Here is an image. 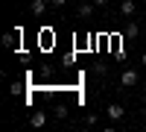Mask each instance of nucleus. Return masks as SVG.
Returning a JSON list of instances; mask_svg holds the SVG:
<instances>
[{
  "label": "nucleus",
  "instance_id": "4",
  "mask_svg": "<svg viewBox=\"0 0 146 132\" xmlns=\"http://www.w3.org/2000/svg\"><path fill=\"white\" fill-rule=\"evenodd\" d=\"M29 12H32V15H44V12H47V0H32V3H29Z\"/></svg>",
  "mask_w": 146,
  "mask_h": 132
},
{
  "label": "nucleus",
  "instance_id": "6",
  "mask_svg": "<svg viewBox=\"0 0 146 132\" xmlns=\"http://www.w3.org/2000/svg\"><path fill=\"white\" fill-rule=\"evenodd\" d=\"M135 9H137V6H135V0H123V3H120V12H123L126 18L135 15Z\"/></svg>",
  "mask_w": 146,
  "mask_h": 132
},
{
  "label": "nucleus",
  "instance_id": "8",
  "mask_svg": "<svg viewBox=\"0 0 146 132\" xmlns=\"http://www.w3.org/2000/svg\"><path fill=\"white\" fill-rule=\"evenodd\" d=\"M94 6L96 3H82L79 6V18H94Z\"/></svg>",
  "mask_w": 146,
  "mask_h": 132
},
{
  "label": "nucleus",
  "instance_id": "14",
  "mask_svg": "<svg viewBox=\"0 0 146 132\" xmlns=\"http://www.w3.org/2000/svg\"><path fill=\"white\" fill-rule=\"evenodd\" d=\"M143 129H146V123H143Z\"/></svg>",
  "mask_w": 146,
  "mask_h": 132
},
{
  "label": "nucleus",
  "instance_id": "2",
  "mask_svg": "<svg viewBox=\"0 0 146 132\" xmlns=\"http://www.w3.org/2000/svg\"><path fill=\"white\" fill-rule=\"evenodd\" d=\"M105 115L111 117V121H120V117L126 115V109H123V106H120V103H111V106H108V109H105Z\"/></svg>",
  "mask_w": 146,
  "mask_h": 132
},
{
  "label": "nucleus",
  "instance_id": "7",
  "mask_svg": "<svg viewBox=\"0 0 146 132\" xmlns=\"http://www.w3.org/2000/svg\"><path fill=\"white\" fill-rule=\"evenodd\" d=\"M29 123H32V126H44V123H47V115H44V112H32V115H29Z\"/></svg>",
  "mask_w": 146,
  "mask_h": 132
},
{
  "label": "nucleus",
  "instance_id": "1",
  "mask_svg": "<svg viewBox=\"0 0 146 132\" xmlns=\"http://www.w3.org/2000/svg\"><path fill=\"white\" fill-rule=\"evenodd\" d=\"M135 82H137V70H135V68L123 70V76H120V85H123V88H131Z\"/></svg>",
  "mask_w": 146,
  "mask_h": 132
},
{
  "label": "nucleus",
  "instance_id": "10",
  "mask_svg": "<svg viewBox=\"0 0 146 132\" xmlns=\"http://www.w3.org/2000/svg\"><path fill=\"white\" fill-rule=\"evenodd\" d=\"M50 3H53V6H64L67 0H50Z\"/></svg>",
  "mask_w": 146,
  "mask_h": 132
},
{
  "label": "nucleus",
  "instance_id": "12",
  "mask_svg": "<svg viewBox=\"0 0 146 132\" xmlns=\"http://www.w3.org/2000/svg\"><path fill=\"white\" fill-rule=\"evenodd\" d=\"M140 62H143V65H146V53H143V59H140Z\"/></svg>",
  "mask_w": 146,
  "mask_h": 132
},
{
  "label": "nucleus",
  "instance_id": "9",
  "mask_svg": "<svg viewBox=\"0 0 146 132\" xmlns=\"http://www.w3.org/2000/svg\"><path fill=\"white\" fill-rule=\"evenodd\" d=\"M56 117H62V121L67 117V109H64V106H58V109H56Z\"/></svg>",
  "mask_w": 146,
  "mask_h": 132
},
{
  "label": "nucleus",
  "instance_id": "11",
  "mask_svg": "<svg viewBox=\"0 0 146 132\" xmlns=\"http://www.w3.org/2000/svg\"><path fill=\"white\" fill-rule=\"evenodd\" d=\"M94 3H96V6H105V3H108V0H94Z\"/></svg>",
  "mask_w": 146,
  "mask_h": 132
},
{
  "label": "nucleus",
  "instance_id": "13",
  "mask_svg": "<svg viewBox=\"0 0 146 132\" xmlns=\"http://www.w3.org/2000/svg\"><path fill=\"white\" fill-rule=\"evenodd\" d=\"M143 103H146V94H143Z\"/></svg>",
  "mask_w": 146,
  "mask_h": 132
},
{
  "label": "nucleus",
  "instance_id": "5",
  "mask_svg": "<svg viewBox=\"0 0 146 132\" xmlns=\"http://www.w3.org/2000/svg\"><path fill=\"white\" fill-rule=\"evenodd\" d=\"M123 35H126V38H137V35H140V27H137V21H129Z\"/></svg>",
  "mask_w": 146,
  "mask_h": 132
},
{
  "label": "nucleus",
  "instance_id": "3",
  "mask_svg": "<svg viewBox=\"0 0 146 132\" xmlns=\"http://www.w3.org/2000/svg\"><path fill=\"white\" fill-rule=\"evenodd\" d=\"M21 38V29H12V32H6L3 35V38H0V41H3V47H9V50H12V47H15V41Z\"/></svg>",
  "mask_w": 146,
  "mask_h": 132
}]
</instances>
